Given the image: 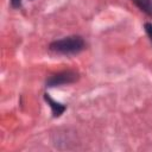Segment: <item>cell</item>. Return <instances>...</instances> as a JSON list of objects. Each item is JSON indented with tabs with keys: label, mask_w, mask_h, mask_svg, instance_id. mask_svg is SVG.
I'll return each instance as SVG.
<instances>
[{
	"label": "cell",
	"mask_w": 152,
	"mask_h": 152,
	"mask_svg": "<svg viewBox=\"0 0 152 152\" xmlns=\"http://www.w3.org/2000/svg\"><path fill=\"white\" fill-rule=\"evenodd\" d=\"M84 49V40L80 36L66 37L59 40H55L50 44V50L57 53L70 55L77 53Z\"/></svg>",
	"instance_id": "obj_1"
},
{
	"label": "cell",
	"mask_w": 152,
	"mask_h": 152,
	"mask_svg": "<svg viewBox=\"0 0 152 152\" xmlns=\"http://www.w3.org/2000/svg\"><path fill=\"white\" fill-rule=\"evenodd\" d=\"M77 74L74 71H63L59 72L55 76H51L48 80V86L49 87H56V86H61V84H68V83H72L77 80Z\"/></svg>",
	"instance_id": "obj_2"
},
{
	"label": "cell",
	"mask_w": 152,
	"mask_h": 152,
	"mask_svg": "<svg viewBox=\"0 0 152 152\" xmlns=\"http://www.w3.org/2000/svg\"><path fill=\"white\" fill-rule=\"evenodd\" d=\"M45 100L50 103V107L52 108V114L53 116H59L64 110H65V106L58 103V102H55L50 96H48V94H45Z\"/></svg>",
	"instance_id": "obj_3"
},
{
	"label": "cell",
	"mask_w": 152,
	"mask_h": 152,
	"mask_svg": "<svg viewBox=\"0 0 152 152\" xmlns=\"http://www.w3.org/2000/svg\"><path fill=\"white\" fill-rule=\"evenodd\" d=\"M137 7H139L145 13L152 15V0H132Z\"/></svg>",
	"instance_id": "obj_4"
},
{
	"label": "cell",
	"mask_w": 152,
	"mask_h": 152,
	"mask_svg": "<svg viewBox=\"0 0 152 152\" xmlns=\"http://www.w3.org/2000/svg\"><path fill=\"white\" fill-rule=\"evenodd\" d=\"M145 31H146L147 36L150 37V39H151V42H152V24H151V23H146V24H145Z\"/></svg>",
	"instance_id": "obj_5"
},
{
	"label": "cell",
	"mask_w": 152,
	"mask_h": 152,
	"mask_svg": "<svg viewBox=\"0 0 152 152\" xmlns=\"http://www.w3.org/2000/svg\"><path fill=\"white\" fill-rule=\"evenodd\" d=\"M11 5H12V7L18 8V7L21 6V1L20 0H11Z\"/></svg>",
	"instance_id": "obj_6"
}]
</instances>
